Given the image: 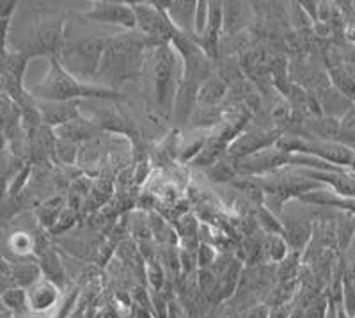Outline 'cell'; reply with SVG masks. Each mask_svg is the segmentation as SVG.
Returning <instances> with one entry per match:
<instances>
[{"instance_id": "6da1fadb", "label": "cell", "mask_w": 355, "mask_h": 318, "mask_svg": "<svg viewBox=\"0 0 355 318\" xmlns=\"http://www.w3.org/2000/svg\"><path fill=\"white\" fill-rule=\"evenodd\" d=\"M146 49H148V41L141 33L135 34V31L109 37L94 78L105 81L109 84L107 85L109 89H114L125 81L137 78L142 68Z\"/></svg>"}, {"instance_id": "7a4b0ae2", "label": "cell", "mask_w": 355, "mask_h": 318, "mask_svg": "<svg viewBox=\"0 0 355 318\" xmlns=\"http://www.w3.org/2000/svg\"><path fill=\"white\" fill-rule=\"evenodd\" d=\"M50 60V69L46 77L31 91V97L40 101H78L84 98H96V100H116L121 94L105 85L89 84L78 81L71 73L66 72L57 59Z\"/></svg>"}, {"instance_id": "3957f363", "label": "cell", "mask_w": 355, "mask_h": 318, "mask_svg": "<svg viewBox=\"0 0 355 318\" xmlns=\"http://www.w3.org/2000/svg\"><path fill=\"white\" fill-rule=\"evenodd\" d=\"M107 41L109 37H84L78 41H68L57 60L73 77L87 82L89 78L96 77Z\"/></svg>"}, {"instance_id": "277c9868", "label": "cell", "mask_w": 355, "mask_h": 318, "mask_svg": "<svg viewBox=\"0 0 355 318\" xmlns=\"http://www.w3.org/2000/svg\"><path fill=\"white\" fill-rule=\"evenodd\" d=\"M153 75L158 105L173 110L174 94L183 81V62L171 44H162L155 49Z\"/></svg>"}, {"instance_id": "5b68a950", "label": "cell", "mask_w": 355, "mask_h": 318, "mask_svg": "<svg viewBox=\"0 0 355 318\" xmlns=\"http://www.w3.org/2000/svg\"><path fill=\"white\" fill-rule=\"evenodd\" d=\"M137 22V33L144 36L148 41V47H162V44H171L173 37L176 36V28L167 18L166 11L158 8L155 2H130Z\"/></svg>"}, {"instance_id": "8992f818", "label": "cell", "mask_w": 355, "mask_h": 318, "mask_svg": "<svg viewBox=\"0 0 355 318\" xmlns=\"http://www.w3.org/2000/svg\"><path fill=\"white\" fill-rule=\"evenodd\" d=\"M85 18L89 22H96V24H107V25H117L126 31H135L137 28V22H135V15L128 2H112V0H98L91 6Z\"/></svg>"}, {"instance_id": "52a82bcc", "label": "cell", "mask_w": 355, "mask_h": 318, "mask_svg": "<svg viewBox=\"0 0 355 318\" xmlns=\"http://www.w3.org/2000/svg\"><path fill=\"white\" fill-rule=\"evenodd\" d=\"M279 137L281 135H277V132L240 133L231 141L230 148H227V155L234 160H242V158L250 157V155L259 153L263 149L274 148Z\"/></svg>"}, {"instance_id": "ba28073f", "label": "cell", "mask_w": 355, "mask_h": 318, "mask_svg": "<svg viewBox=\"0 0 355 318\" xmlns=\"http://www.w3.org/2000/svg\"><path fill=\"white\" fill-rule=\"evenodd\" d=\"M160 9H164L171 24L178 33L194 36V15L198 0H173V2H155Z\"/></svg>"}, {"instance_id": "9c48e42d", "label": "cell", "mask_w": 355, "mask_h": 318, "mask_svg": "<svg viewBox=\"0 0 355 318\" xmlns=\"http://www.w3.org/2000/svg\"><path fill=\"white\" fill-rule=\"evenodd\" d=\"M37 110L41 114V121L49 128H57L68 121L80 116L78 101H36Z\"/></svg>"}, {"instance_id": "30bf717a", "label": "cell", "mask_w": 355, "mask_h": 318, "mask_svg": "<svg viewBox=\"0 0 355 318\" xmlns=\"http://www.w3.org/2000/svg\"><path fill=\"white\" fill-rule=\"evenodd\" d=\"M250 8L243 2H222V37L247 31Z\"/></svg>"}, {"instance_id": "8fae6325", "label": "cell", "mask_w": 355, "mask_h": 318, "mask_svg": "<svg viewBox=\"0 0 355 318\" xmlns=\"http://www.w3.org/2000/svg\"><path fill=\"white\" fill-rule=\"evenodd\" d=\"M57 299H59V288L53 283L41 278L27 290V308L31 313H46L55 306Z\"/></svg>"}, {"instance_id": "7c38bea8", "label": "cell", "mask_w": 355, "mask_h": 318, "mask_svg": "<svg viewBox=\"0 0 355 318\" xmlns=\"http://www.w3.org/2000/svg\"><path fill=\"white\" fill-rule=\"evenodd\" d=\"M198 91L199 85L183 81L178 87L173 101V114L178 125H185L187 121H190L194 116L196 105H198Z\"/></svg>"}, {"instance_id": "4fadbf2b", "label": "cell", "mask_w": 355, "mask_h": 318, "mask_svg": "<svg viewBox=\"0 0 355 318\" xmlns=\"http://www.w3.org/2000/svg\"><path fill=\"white\" fill-rule=\"evenodd\" d=\"M96 132H98V126L94 125L93 121L84 119L82 116L75 117V119L68 121V123H64V125L53 128V133H55L57 139L75 142V144L93 139Z\"/></svg>"}, {"instance_id": "5bb4252c", "label": "cell", "mask_w": 355, "mask_h": 318, "mask_svg": "<svg viewBox=\"0 0 355 318\" xmlns=\"http://www.w3.org/2000/svg\"><path fill=\"white\" fill-rule=\"evenodd\" d=\"M9 278L15 283V286L28 290L31 286H34L43 278V274H41L37 262L21 260V262H9Z\"/></svg>"}, {"instance_id": "9a60e30c", "label": "cell", "mask_w": 355, "mask_h": 318, "mask_svg": "<svg viewBox=\"0 0 355 318\" xmlns=\"http://www.w3.org/2000/svg\"><path fill=\"white\" fill-rule=\"evenodd\" d=\"M37 265L41 269V274L46 281L53 283V285L59 288L64 283V269H62L61 258H59V254L49 247V249H41L37 253Z\"/></svg>"}, {"instance_id": "2e32d148", "label": "cell", "mask_w": 355, "mask_h": 318, "mask_svg": "<svg viewBox=\"0 0 355 318\" xmlns=\"http://www.w3.org/2000/svg\"><path fill=\"white\" fill-rule=\"evenodd\" d=\"M227 148H230V144H227L224 139L218 137V135L206 139L202 148L199 149V153L196 155L194 160H192V164H194L196 167H205L206 169V167L217 164L218 160H222V158L226 157Z\"/></svg>"}, {"instance_id": "e0dca14e", "label": "cell", "mask_w": 355, "mask_h": 318, "mask_svg": "<svg viewBox=\"0 0 355 318\" xmlns=\"http://www.w3.org/2000/svg\"><path fill=\"white\" fill-rule=\"evenodd\" d=\"M227 94V82L222 77H210L199 85L198 105L199 107H217Z\"/></svg>"}, {"instance_id": "ac0fdd59", "label": "cell", "mask_w": 355, "mask_h": 318, "mask_svg": "<svg viewBox=\"0 0 355 318\" xmlns=\"http://www.w3.org/2000/svg\"><path fill=\"white\" fill-rule=\"evenodd\" d=\"M307 174L316 178V180L327 181L329 185H331L339 196H345V198H355L354 178H348L345 176V174H338V173H327V171H309Z\"/></svg>"}, {"instance_id": "d6986e66", "label": "cell", "mask_w": 355, "mask_h": 318, "mask_svg": "<svg viewBox=\"0 0 355 318\" xmlns=\"http://www.w3.org/2000/svg\"><path fill=\"white\" fill-rule=\"evenodd\" d=\"M240 274H242V262H231L230 265L224 269V272L220 274V278L217 279V294L218 299H230L231 295L236 290V285H239Z\"/></svg>"}, {"instance_id": "ffe728a7", "label": "cell", "mask_w": 355, "mask_h": 318, "mask_svg": "<svg viewBox=\"0 0 355 318\" xmlns=\"http://www.w3.org/2000/svg\"><path fill=\"white\" fill-rule=\"evenodd\" d=\"M299 198L300 201L309 203V205L341 206V208L355 210V201L336 198V192H329V190H311V192H304L302 196H299Z\"/></svg>"}, {"instance_id": "44dd1931", "label": "cell", "mask_w": 355, "mask_h": 318, "mask_svg": "<svg viewBox=\"0 0 355 318\" xmlns=\"http://www.w3.org/2000/svg\"><path fill=\"white\" fill-rule=\"evenodd\" d=\"M28 60L31 57L27 53L20 52V50H8V56H6V62H4V75L11 77L12 81L20 82L24 84V75H25V69H27Z\"/></svg>"}, {"instance_id": "7402d4cb", "label": "cell", "mask_w": 355, "mask_h": 318, "mask_svg": "<svg viewBox=\"0 0 355 318\" xmlns=\"http://www.w3.org/2000/svg\"><path fill=\"white\" fill-rule=\"evenodd\" d=\"M0 301L4 304L6 310L9 313H12L15 317H20V315L27 313V290L24 288H18V286H11L4 294L0 295Z\"/></svg>"}, {"instance_id": "603a6c76", "label": "cell", "mask_w": 355, "mask_h": 318, "mask_svg": "<svg viewBox=\"0 0 355 318\" xmlns=\"http://www.w3.org/2000/svg\"><path fill=\"white\" fill-rule=\"evenodd\" d=\"M62 212H64V199L53 198L50 199V201L43 203V205L36 210V215L43 228L52 230L53 226H55V222L59 221V217H61Z\"/></svg>"}, {"instance_id": "cb8c5ba5", "label": "cell", "mask_w": 355, "mask_h": 318, "mask_svg": "<svg viewBox=\"0 0 355 318\" xmlns=\"http://www.w3.org/2000/svg\"><path fill=\"white\" fill-rule=\"evenodd\" d=\"M206 174H208L214 181L224 183V181L233 180V178L239 174V165H236V160H234V158L224 157L222 160H218L217 164L206 167Z\"/></svg>"}, {"instance_id": "d4e9b609", "label": "cell", "mask_w": 355, "mask_h": 318, "mask_svg": "<svg viewBox=\"0 0 355 318\" xmlns=\"http://www.w3.org/2000/svg\"><path fill=\"white\" fill-rule=\"evenodd\" d=\"M8 246L15 256L24 260L36 249V242H34V238L31 237V235L25 233V231H17V233H12L11 237H9Z\"/></svg>"}, {"instance_id": "484cf974", "label": "cell", "mask_w": 355, "mask_h": 318, "mask_svg": "<svg viewBox=\"0 0 355 318\" xmlns=\"http://www.w3.org/2000/svg\"><path fill=\"white\" fill-rule=\"evenodd\" d=\"M309 235H311L309 224H306V222H295L293 226H286V228H284L283 237L284 240H286L288 246L295 247V249L299 251L307 244Z\"/></svg>"}, {"instance_id": "4316f807", "label": "cell", "mask_w": 355, "mask_h": 318, "mask_svg": "<svg viewBox=\"0 0 355 318\" xmlns=\"http://www.w3.org/2000/svg\"><path fill=\"white\" fill-rule=\"evenodd\" d=\"M78 144L69 141H62L57 139L55 141V151H53V158H57L62 164H75L78 158Z\"/></svg>"}, {"instance_id": "83f0119b", "label": "cell", "mask_w": 355, "mask_h": 318, "mask_svg": "<svg viewBox=\"0 0 355 318\" xmlns=\"http://www.w3.org/2000/svg\"><path fill=\"white\" fill-rule=\"evenodd\" d=\"M266 251H268V258L272 262H283L288 254V244L284 237L281 235H270L268 242H266Z\"/></svg>"}, {"instance_id": "f1b7e54d", "label": "cell", "mask_w": 355, "mask_h": 318, "mask_svg": "<svg viewBox=\"0 0 355 318\" xmlns=\"http://www.w3.org/2000/svg\"><path fill=\"white\" fill-rule=\"evenodd\" d=\"M28 178H31V165H24V167H20V169L17 171V173L12 174V178L9 180L8 183V190H6V194H8L9 198H17L18 194L24 190L25 183L28 181Z\"/></svg>"}, {"instance_id": "f546056e", "label": "cell", "mask_w": 355, "mask_h": 318, "mask_svg": "<svg viewBox=\"0 0 355 318\" xmlns=\"http://www.w3.org/2000/svg\"><path fill=\"white\" fill-rule=\"evenodd\" d=\"M258 219H259V222H261L263 228H265V230L268 231L270 235H281V237L284 235V226H281V222L275 219V215L272 214L268 208L259 210Z\"/></svg>"}, {"instance_id": "4dcf8cb0", "label": "cell", "mask_w": 355, "mask_h": 318, "mask_svg": "<svg viewBox=\"0 0 355 318\" xmlns=\"http://www.w3.org/2000/svg\"><path fill=\"white\" fill-rule=\"evenodd\" d=\"M206 25H208V2L199 0L194 15V37H199L205 33Z\"/></svg>"}, {"instance_id": "1f68e13d", "label": "cell", "mask_w": 355, "mask_h": 318, "mask_svg": "<svg viewBox=\"0 0 355 318\" xmlns=\"http://www.w3.org/2000/svg\"><path fill=\"white\" fill-rule=\"evenodd\" d=\"M199 288H201L202 294L211 295L214 292H217V276L211 272L210 269H201L199 270Z\"/></svg>"}, {"instance_id": "d6a6232c", "label": "cell", "mask_w": 355, "mask_h": 318, "mask_svg": "<svg viewBox=\"0 0 355 318\" xmlns=\"http://www.w3.org/2000/svg\"><path fill=\"white\" fill-rule=\"evenodd\" d=\"M148 278H150V283L155 288V292H160L164 281H166V272H164V269L157 262H148Z\"/></svg>"}, {"instance_id": "836d02e7", "label": "cell", "mask_w": 355, "mask_h": 318, "mask_svg": "<svg viewBox=\"0 0 355 318\" xmlns=\"http://www.w3.org/2000/svg\"><path fill=\"white\" fill-rule=\"evenodd\" d=\"M295 270H297V258H293V254H286V258L283 262H279L277 274L281 281L288 283L290 279H293Z\"/></svg>"}, {"instance_id": "e575fe53", "label": "cell", "mask_w": 355, "mask_h": 318, "mask_svg": "<svg viewBox=\"0 0 355 318\" xmlns=\"http://www.w3.org/2000/svg\"><path fill=\"white\" fill-rule=\"evenodd\" d=\"M75 217H77V214H75V210H71V208H66L64 212H62L61 214V217H59V221L55 222V226H53L52 230V233H62V231L64 230H68L69 226L73 224V222H75Z\"/></svg>"}, {"instance_id": "d590c367", "label": "cell", "mask_w": 355, "mask_h": 318, "mask_svg": "<svg viewBox=\"0 0 355 318\" xmlns=\"http://www.w3.org/2000/svg\"><path fill=\"white\" fill-rule=\"evenodd\" d=\"M215 262V249L208 244H201L198 249V265L201 269H208Z\"/></svg>"}, {"instance_id": "8d00e7d4", "label": "cell", "mask_w": 355, "mask_h": 318, "mask_svg": "<svg viewBox=\"0 0 355 318\" xmlns=\"http://www.w3.org/2000/svg\"><path fill=\"white\" fill-rule=\"evenodd\" d=\"M323 313H325V301L318 299V301L311 302L309 308L304 311L300 318H323Z\"/></svg>"}, {"instance_id": "74e56055", "label": "cell", "mask_w": 355, "mask_h": 318, "mask_svg": "<svg viewBox=\"0 0 355 318\" xmlns=\"http://www.w3.org/2000/svg\"><path fill=\"white\" fill-rule=\"evenodd\" d=\"M167 318H182V308L174 299L167 301Z\"/></svg>"}, {"instance_id": "f35d334b", "label": "cell", "mask_w": 355, "mask_h": 318, "mask_svg": "<svg viewBox=\"0 0 355 318\" xmlns=\"http://www.w3.org/2000/svg\"><path fill=\"white\" fill-rule=\"evenodd\" d=\"M268 317V311H266L265 306H256L250 311H247L242 318H266Z\"/></svg>"}, {"instance_id": "ab89813d", "label": "cell", "mask_w": 355, "mask_h": 318, "mask_svg": "<svg viewBox=\"0 0 355 318\" xmlns=\"http://www.w3.org/2000/svg\"><path fill=\"white\" fill-rule=\"evenodd\" d=\"M11 286H15V283L11 281V278L6 274H0V295L4 294L8 288H11Z\"/></svg>"}, {"instance_id": "60d3db41", "label": "cell", "mask_w": 355, "mask_h": 318, "mask_svg": "<svg viewBox=\"0 0 355 318\" xmlns=\"http://www.w3.org/2000/svg\"><path fill=\"white\" fill-rule=\"evenodd\" d=\"M0 318H15V315L9 313V311H2V313H0Z\"/></svg>"}, {"instance_id": "b9f144b4", "label": "cell", "mask_w": 355, "mask_h": 318, "mask_svg": "<svg viewBox=\"0 0 355 318\" xmlns=\"http://www.w3.org/2000/svg\"><path fill=\"white\" fill-rule=\"evenodd\" d=\"M2 311H8V310H6L4 304H2V301H0V313H2Z\"/></svg>"}]
</instances>
